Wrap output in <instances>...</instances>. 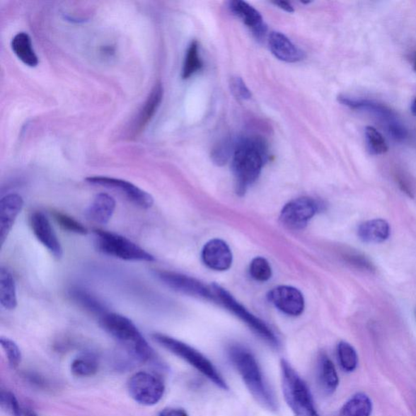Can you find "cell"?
<instances>
[{"label": "cell", "mask_w": 416, "mask_h": 416, "mask_svg": "<svg viewBox=\"0 0 416 416\" xmlns=\"http://www.w3.org/2000/svg\"><path fill=\"white\" fill-rule=\"evenodd\" d=\"M267 158V144L262 137L246 136L236 141L232 169L238 195H244L249 186L259 178Z\"/></svg>", "instance_id": "cell-1"}, {"label": "cell", "mask_w": 416, "mask_h": 416, "mask_svg": "<svg viewBox=\"0 0 416 416\" xmlns=\"http://www.w3.org/2000/svg\"><path fill=\"white\" fill-rule=\"evenodd\" d=\"M228 354L233 366L255 400L262 407L276 412L278 403L275 394L268 386L258 361L253 352L240 345H234L229 347Z\"/></svg>", "instance_id": "cell-2"}, {"label": "cell", "mask_w": 416, "mask_h": 416, "mask_svg": "<svg viewBox=\"0 0 416 416\" xmlns=\"http://www.w3.org/2000/svg\"><path fill=\"white\" fill-rule=\"evenodd\" d=\"M100 325L115 340L122 344L141 362L154 359V349L142 336L138 327L127 316L106 312L100 316Z\"/></svg>", "instance_id": "cell-3"}, {"label": "cell", "mask_w": 416, "mask_h": 416, "mask_svg": "<svg viewBox=\"0 0 416 416\" xmlns=\"http://www.w3.org/2000/svg\"><path fill=\"white\" fill-rule=\"evenodd\" d=\"M153 340L156 342L160 346L168 350L169 352L177 355L178 357L185 361L190 365L198 370L202 375H204L207 379L214 383V384L221 388V390H229V386L226 380L213 365L209 359L204 354L200 353L190 345L176 338L169 337L163 333H156L152 335Z\"/></svg>", "instance_id": "cell-4"}, {"label": "cell", "mask_w": 416, "mask_h": 416, "mask_svg": "<svg viewBox=\"0 0 416 416\" xmlns=\"http://www.w3.org/2000/svg\"><path fill=\"white\" fill-rule=\"evenodd\" d=\"M282 392L294 416H320L310 390L286 359L281 361Z\"/></svg>", "instance_id": "cell-5"}, {"label": "cell", "mask_w": 416, "mask_h": 416, "mask_svg": "<svg viewBox=\"0 0 416 416\" xmlns=\"http://www.w3.org/2000/svg\"><path fill=\"white\" fill-rule=\"evenodd\" d=\"M95 243L98 251L114 258L125 261L156 260L155 257L146 250L117 233L96 229Z\"/></svg>", "instance_id": "cell-6"}, {"label": "cell", "mask_w": 416, "mask_h": 416, "mask_svg": "<svg viewBox=\"0 0 416 416\" xmlns=\"http://www.w3.org/2000/svg\"><path fill=\"white\" fill-rule=\"evenodd\" d=\"M212 289L213 293H214L216 301H218V302L226 306L228 310L232 311L235 316H238L241 320H243L262 340H265L273 347L277 348L280 346V342H279L275 333L264 321L251 314L226 289L217 286L216 284H212Z\"/></svg>", "instance_id": "cell-7"}, {"label": "cell", "mask_w": 416, "mask_h": 416, "mask_svg": "<svg viewBox=\"0 0 416 416\" xmlns=\"http://www.w3.org/2000/svg\"><path fill=\"white\" fill-rule=\"evenodd\" d=\"M129 396L141 406L152 407L161 401L166 386L160 376L140 371L131 376L127 383Z\"/></svg>", "instance_id": "cell-8"}, {"label": "cell", "mask_w": 416, "mask_h": 416, "mask_svg": "<svg viewBox=\"0 0 416 416\" xmlns=\"http://www.w3.org/2000/svg\"><path fill=\"white\" fill-rule=\"evenodd\" d=\"M322 206L319 201L308 197L294 200L284 207L281 213V221L288 229L300 231L321 210Z\"/></svg>", "instance_id": "cell-9"}, {"label": "cell", "mask_w": 416, "mask_h": 416, "mask_svg": "<svg viewBox=\"0 0 416 416\" xmlns=\"http://www.w3.org/2000/svg\"><path fill=\"white\" fill-rule=\"evenodd\" d=\"M156 276L158 280L175 291L189 296L216 301L212 287H206L193 277L171 271H157Z\"/></svg>", "instance_id": "cell-10"}, {"label": "cell", "mask_w": 416, "mask_h": 416, "mask_svg": "<svg viewBox=\"0 0 416 416\" xmlns=\"http://www.w3.org/2000/svg\"><path fill=\"white\" fill-rule=\"evenodd\" d=\"M86 180L91 185L119 191L132 204L142 209H149L154 204V199L150 194L127 180L103 176L90 177L86 178Z\"/></svg>", "instance_id": "cell-11"}, {"label": "cell", "mask_w": 416, "mask_h": 416, "mask_svg": "<svg viewBox=\"0 0 416 416\" xmlns=\"http://www.w3.org/2000/svg\"><path fill=\"white\" fill-rule=\"evenodd\" d=\"M337 100L342 105L353 109V110L364 112L379 119L386 129L392 127L393 125L401 122L398 114L393 109L379 101L347 96H339Z\"/></svg>", "instance_id": "cell-12"}, {"label": "cell", "mask_w": 416, "mask_h": 416, "mask_svg": "<svg viewBox=\"0 0 416 416\" xmlns=\"http://www.w3.org/2000/svg\"><path fill=\"white\" fill-rule=\"evenodd\" d=\"M30 226L35 236L48 250L54 258L60 259L63 256V248L50 221L42 212L32 213Z\"/></svg>", "instance_id": "cell-13"}, {"label": "cell", "mask_w": 416, "mask_h": 416, "mask_svg": "<svg viewBox=\"0 0 416 416\" xmlns=\"http://www.w3.org/2000/svg\"><path fill=\"white\" fill-rule=\"evenodd\" d=\"M268 299L270 302L283 313L291 316H299L305 308L304 295L296 288L281 286L272 289Z\"/></svg>", "instance_id": "cell-14"}, {"label": "cell", "mask_w": 416, "mask_h": 416, "mask_svg": "<svg viewBox=\"0 0 416 416\" xmlns=\"http://www.w3.org/2000/svg\"><path fill=\"white\" fill-rule=\"evenodd\" d=\"M202 260L212 270L226 271L232 265L233 254L223 240L212 239L202 249Z\"/></svg>", "instance_id": "cell-15"}, {"label": "cell", "mask_w": 416, "mask_h": 416, "mask_svg": "<svg viewBox=\"0 0 416 416\" xmlns=\"http://www.w3.org/2000/svg\"><path fill=\"white\" fill-rule=\"evenodd\" d=\"M24 206L23 197L18 194L5 195L0 201V241L1 245L12 231L16 217Z\"/></svg>", "instance_id": "cell-16"}, {"label": "cell", "mask_w": 416, "mask_h": 416, "mask_svg": "<svg viewBox=\"0 0 416 416\" xmlns=\"http://www.w3.org/2000/svg\"><path fill=\"white\" fill-rule=\"evenodd\" d=\"M229 9L237 16L243 23L253 31L254 35L259 40L265 37L267 25L261 14L255 8L242 0H233L229 2Z\"/></svg>", "instance_id": "cell-17"}, {"label": "cell", "mask_w": 416, "mask_h": 416, "mask_svg": "<svg viewBox=\"0 0 416 416\" xmlns=\"http://www.w3.org/2000/svg\"><path fill=\"white\" fill-rule=\"evenodd\" d=\"M268 43L272 53L282 62L296 63L305 58V53L280 32H272Z\"/></svg>", "instance_id": "cell-18"}, {"label": "cell", "mask_w": 416, "mask_h": 416, "mask_svg": "<svg viewBox=\"0 0 416 416\" xmlns=\"http://www.w3.org/2000/svg\"><path fill=\"white\" fill-rule=\"evenodd\" d=\"M163 96V88L161 82L156 84L151 90L150 95L147 97L144 106L134 120L133 125L132 134L138 136L145 129L146 125L151 122L153 117L155 116Z\"/></svg>", "instance_id": "cell-19"}, {"label": "cell", "mask_w": 416, "mask_h": 416, "mask_svg": "<svg viewBox=\"0 0 416 416\" xmlns=\"http://www.w3.org/2000/svg\"><path fill=\"white\" fill-rule=\"evenodd\" d=\"M116 201L111 195L105 193L98 194L92 204L86 211V216L88 220L100 224H106L111 220Z\"/></svg>", "instance_id": "cell-20"}, {"label": "cell", "mask_w": 416, "mask_h": 416, "mask_svg": "<svg viewBox=\"0 0 416 416\" xmlns=\"http://www.w3.org/2000/svg\"><path fill=\"white\" fill-rule=\"evenodd\" d=\"M317 379L321 390L328 395L337 391L339 377L333 361L325 354H321L317 366Z\"/></svg>", "instance_id": "cell-21"}, {"label": "cell", "mask_w": 416, "mask_h": 416, "mask_svg": "<svg viewBox=\"0 0 416 416\" xmlns=\"http://www.w3.org/2000/svg\"><path fill=\"white\" fill-rule=\"evenodd\" d=\"M358 235L364 243H381L390 238V224L382 219H374L361 224Z\"/></svg>", "instance_id": "cell-22"}, {"label": "cell", "mask_w": 416, "mask_h": 416, "mask_svg": "<svg viewBox=\"0 0 416 416\" xmlns=\"http://www.w3.org/2000/svg\"><path fill=\"white\" fill-rule=\"evenodd\" d=\"M0 303L3 308L13 311L18 306L14 277L7 267H0Z\"/></svg>", "instance_id": "cell-23"}, {"label": "cell", "mask_w": 416, "mask_h": 416, "mask_svg": "<svg viewBox=\"0 0 416 416\" xmlns=\"http://www.w3.org/2000/svg\"><path fill=\"white\" fill-rule=\"evenodd\" d=\"M12 49L16 56L21 62L30 67H36L38 64V58L33 49L31 38L28 34L25 32L18 33L13 38L11 43Z\"/></svg>", "instance_id": "cell-24"}, {"label": "cell", "mask_w": 416, "mask_h": 416, "mask_svg": "<svg viewBox=\"0 0 416 416\" xmlns=\"http://www.w3.org/2000/svg\"><path fill=\"white\" fill-rule=\"evenodd\" d=\"M372 403L366 394L359 393L345 403L339 416H371Z\"/></svg>", "instance_id": "cell-25"}, {"label": "cell", "mask_w": 416, "mask_h": 416, "mask_svg": "<svg viewBox=\"0 0 416 416\" xmlns=\"http://www.w3.org/2000/svg\"><path fill=\"white\" fill-rule=\"evenodd\" d=\"M100 364L95 354L86 353L73 360L71 371L79 377H89L97 374Z\"/></svg>", "instance_id": "cell-26"}, {"label": "cell", "mask_w": 416, "mask_h": 416, "mask_svg": "<svg viewBox=\"0 0 416 416\" xmlns=\"http://www.w3.org/2000/svg\"><path fill=\"white\" fill-rule=\"evenodd\" d=\"M69 295L75 303L79 304L81 308L92 312V313L101 316L108 312L105 306L100 301L83 289L74 288L70 290Z\"/></svg>", "instance_id": "cell-27"}, {"label": "cell", "mask_w": 416, "mask_h": 416, "mask_svg": "<svg viewBox=\"0 0 416 416\" xmlns=\"http://www.w3.org/2000/svg\"><path fill=\"white\" fill-rule=\"evenodd\" d=\"M202 67H204V62L200 57L199 42L194 40L191 42L185 54L182 73L183 79H190L191 76L198 73Z\"/></svg>", "instance_id": "cell-28"}, {"label": "cell", "mask_w": 416, "mask_h": 416, "mask_svg": "<svg viewBox=\"0 0 416 416\" xmlns=\"http://www.w3.org/2000/svg\"><path fill=\"white\" fill-rule=\"evenodd\" d=\"M364 135L366 145L371 155H383L388 151V147L384 137L376 128L366 127Z\"/></svg>", "instance_id": "cell-29"}, {"label": "cell", "mask_w": 416, "mask_h": 416, "mask_svg": "<svg viewBox=\"0 0 416 416\" xmlns=\"http://www.w3.org/2000/svg\"><path fill=\"white\" fill-rule=\"evenodd\" d=\"M337 358L342 369L347 372L357 369L359 358L357 350L347 342L337 345Z\"/></svg>", "instance_id": "cell-30"}, {"label": "cell", "mask_w": 416, "mask_h": 416, "mask_svg": "<svg viewBox=\"0 0 416 416\" xmlns=\"http://www.w3.org/2000/svg\"><path fill=\"white\" fill-rule=\"evenodd\" d=\"M235 146H236V141H234L231 137H227L219 141L211 153L213 163L217 166H224L229 158L233 157Z\"/></svg>", "instance_id": "cell-31"}, {"label": "cell", "mask_w": 416, "mask_h": 416, "mask_svg": "<svg viewBox=\"0 0 416 416\" xmlns=\"http://www.w3.org/2000/svg\"><path fill=\"white\" fill-rule=\"evenodd\" d=\"M272 267L270 262L262 257H256L250 262V275L255 280L267 282L272 277Z\"/></svg>", "instance_id": "cell-32"}, {"label": "cell", "mask_w": 416, "mask_h": 416, "mask_svg": "<svg viewBox=\"0 0 416 416\" xmlns=\"http://www.w3.org/2000/svg\"><path fill=\"white\" fill-rule=\"evenodd\" d=\"M0 344H1L4 352L6 354L11 368H18L21 363V360H23V354H21L18 345L12 339L6 337L0 338Z\"/></svg>", "instance_id": "cell-33"}, {"label": "cell", "mask_w": 416, "mask_h": 416, "mask_svg": "<svg viewBox=\"0 0 416 416\" xmlns=\"http://www.w3.org/2000/svg\"><path fill=\"white\" fill-rule=\"evenodd\" d=\"M53 216L64 231L81 235L88 233V231L82 224L64 213L56 212L53 213Z\"/></svg>", "instance_id": "cell-34"}, {"label": "cell", "mask_w": 416, "mask_h": 416, "mask_svg": "<svg viewBox=\"0 0 416 416\" xmlns=\"http://www.w3.org/2000/svg\"><path fill=\"white\" fill-rule=\"evenodd\" d=\"M0 406L11 416H21L23 414L18 399L10 391L2 388L0 391Z\"/></svg>", "instance_id": "cell-35"}, {"label": "cell", "mask_w": 416, "mask_h": 416, "mask_svg": "<svg viewBox=\"0 0 416 416\" xmlns=\"http://www.w3.org/2000/svg\"><path fill=\"white\" fill-rule=\"evenodd\" d=\"M231 90L232 94L238 100H248L253 96L245 81L239 76H234L231 80Z\"/></svg>", "instance_id": "cell-36"}, {"label": "cell", "mask_w": 416, "mask_h": 416, "mask_svg": "<svg viewBox=\"0 0 416 416\" xmlns=\"http://www.w3.org/2000/svg\"><path fill=\"white\" fill-rule=\"evenodd\" d=\"M347 259L350 264L359 268H363V270L369 271L374 270V267L371 265V262L363 255L357 254L348 255Z\"/></svg>", "instance_id": "cell-37"}, {"label": "cell", "mask_w": 416, "mask_h": 416, "mask_svg": "<svg viewBox=\"0 0 416 416\" xmlns=\"http://www.w3.org/2000/svg\"><path fill=\"white\" fill-rule=\"evenodd\" d=\"M397 180L399 187H400L402 190L409 196L413 197V194L415 193L414 183H412V180L409 178L408 175L403 173H398L397 175Z\"/></svg>", "instance_id": "cell-38"}, {"label": "cell", "mask_w": 416, "mask_h": 416, "mask_svg": "<svg viewBox=\"0 0 416 416\" xmlns=\"http://www.w3.org/2000/svg\"><path fill=\"white\" fill-rule=\"evenodd\" d=\"M158 416H189V415L182 408H167L163 409Z\"/></svg>", "instance_id": "cell-39"}, {"label": "cell", "mask_w": 416, "mask_h": 416, "mask_svg": "<svg viewBox=\"0 0 416 416\" xmlns=\"http://www.w3.org/2000/svg\"><path fill=\"white\" fill-rule=\"evenodd\" d=\"M276 6L286 11V12L291 13L294 12V8L291 4L287 1H275L272 2Z\"/></svg>", "instance_id": "cell-40"}, {"label": "cell", "mask_w": 416, "mask_h": 416, "mask_svg": "<svg viewBox=\"0 0 416 416\" xmlns=\"http://www.w3.org/2000/svg\"><path fill=\"white\" fill-rule=\"evenodd\" d=\"M410 112L416 117V98L412 103V105H410Z\"/></svg>", "instance_id": "cell-41"}, {"label": "cell", "mask_w": 416, "mask_h": 416, "mask_svg": "<svg viewBox=\"0 0 416 416\" xmlns=\"http://www.w3.org/2000/svg\"><path fill=\"white\" fill-rule=\"evenodd\" d=\"M25 416H38L34 410L27 409L25 412Z\"/></svg>", "instance_id": "cell-42"}, {"label": "cell", "mask_w": 416, "mask_h": 416, "mask_svg": "<svg viewBox=\"0 0 416 416\" xmlns=\"http://www.w3.org/2000/svg\"><path fill=\"white\" fill-rule=\"evenodd\" d=\"M413 68L416 72V52H415L414 56H413Z\"/></svg>", "instance_id": "cell-43"}]
</instances>
